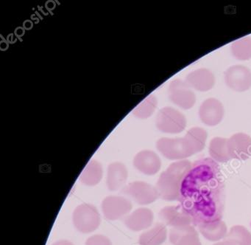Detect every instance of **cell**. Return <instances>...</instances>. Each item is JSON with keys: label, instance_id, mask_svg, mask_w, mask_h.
Returning a JSON list of instances; mask_svg holds the SVG:
<instances>
[{"label": "cell", "instance_id": "obj_1", "mask_svg": "<svg viewBox=\"0 0 251 245\" xmlns=\"http://www.w3.org/2000/svg\"><path fill=\"white\" fill-rule=\"evenodd\" d=\"M182 209L192 218L193 225L223 218L225 184L220 165L212 158L195 161L180 185L178 200Z\"/></svg>", "mask_w": 251, "mask_h": 245}, {"label": "cell", "instance_id": "obj_2", "mask_svg": "<svg viewBox=\"0 0 251 245\" xmlns=\"http://www.w3.org/2000/svg\"><path fill=\"white\" fill-rule=\"evenodd\" d=\"M192 165L187 159L177 161L161 173L155 186L161 199L166 201L178 200L182 180Z\"/></svg>", "mask_w": 251, "mask_h": 245}, {"label": "cell", "instance_id": "obj_3", "mask_svg": "<svg viewBox=\"0 0 251 245\" xmlns=\"http://www.w3.org/2000/svg\"><path fill=\"white\" fill-rule=\"evenodd\" d=\"M73 222L75 227L80 233H92L100 224V215L93 205L81 204L73 211Z\"/></svg>", "mask_w": 251, "mask_h": 245}, {"label": "cell", "instance_id": "obj_4", "mask_svg": "<svg viewBox=\"0 0 251 245\" xmlns=\"http://www.w3.org/2000/svg\"><path fill=\"white\" fill-rule=\"evenodd\" d=\"M156 148L164 157L171 160H183L195 154L185 137L180 138L163 137L157 141Z\"/></svg>", "mask_w": 251, "mask_h": 245}, {"label": "cell", "instance_id": "obj_5", "mask_svg": "<svg viewBox=\"0 0 251 245\" xmlns=\"http://www.w3.org/2000/svg\"><path fill=\"white\" fill-rule=\"evenodd\" d=\"M158 130L168 134H178L186 126V117L174 108L167 106L160 109L156 117Z\"/></svg>", "mask_w": 251, "mask_h": 245}, {"label": "cell", "instance_id": "obj_6", "mask_svg": "<svg viewBox=\"0 0 251 245\" xmlns=\"http://www.w3.org/2000/svg\"><path fill=\"white\" fill-rule=\"evenodd\" d=\"M122 193L141 205H150L159 197L156 187L142 181L132 182L126 184L122 188Z\"/></svg>", "mask_w": 251, "mask_h": 245}, {"label": "cell", "instance_id": "obj_7", "mask_svg": "<svg viewBox=\"0 0 251 245\" xmlns=\"http://www.w3.org/2000/svg\"><path fill=\"white\" fill-rule=\"evenodd\" d=\"M169 97L175 104L183 109H190L196 102V95L187 83L183 80L176 79L170 83Z\"/></svg>", "mask_w": 251, "mask_h": 245}, {"label": "cell", "instance_id": "obj_8", "mask_svg": "<svg viewBox=\"0 0 251 245\" xmlns=\"http://www.w3.org/2000/svg\"><path fill=\"white\" fill-rule=\"evenodd\" d=\"M226 85L233 91H247L251 87V71L243 65H233L225 72Z\"/></svg>", "mask_w": 251, "mask_h": 245}, {"label": "cell", "instance_id": "obj_9", "mask_svg": "<svg viewBox=\"0 0 251 245\" xmlns=\"http://www.w3.org/2000/svg\"><path fill=\"white\" fill-rule=\"evenodd\" d=\"M133 205L129 199L120 196H109L102 202V211L104 217L111 221H115L127 215Z\"/></svg>", "mask_w": 251, "mask_h": 245}, {"label": "cell", "instance_id": "obj_10", "mask_svg": "<svg viewBox=\"0 0 251 245\" xmlns=\"http://www.w3.org/2000/svg\"><path fill=\"white\" fill-rule=\"evenodd\" d=\"M224 114L223 103L214 97L204 100L200 106V118L204 124L209 126L218 125L223 121Z\"/></svg>", "mask_w": 251, "mask_h": 245}, {"label": "cell", "instance_id": "obj_11", "mask_svg": "<svg viewBox=\"0 0 251 245\" xmlns=\"http://www.w3.org/2000/svg\"><path fill=\"white\" fill-rule=\"evenodd\" d=\"M227 149L231 159L246 160L251 156V137L245 133L233 134L227 139Z\"/></svg>", "mask_w": 251, "mask_h": 245}, {"label": "cell", "instance_id": "obj_12", "mask_svg": "<svg viewBox=\"0 0 251 245\" xmlns=\"http://www.w3.org/2000/svg\"><path fill=\"white\" fill-rule=\"evenodd\" d=\"M158 215L164 224L173 228L193 224L192 218L182 209L180 205L164 207L160 211Z\"/></svg>", "mask_w": 251, "mask_h": 245}, {"label": "cell", "instance_id": "obj_13", "mask_svg": "<svg viewBox=\"0 0 251 245\" xmlns=\"http://www.w3.org/2000/svg\"><path fill=\"white\" fill-rule=\"evenodd\" d=\"M133 165L142 174L151 176L157 174L161 169V161L155 152L144 150L135 156Z\"/></svg>", "mask_w": 251, "mask_h": 245}, {"label": "cell", "instance_id": "obj_14", "mask_svg": "<svg viewBox=\"0 0 251 245\" xmlns=\"http://www.w3.org/2000/svg\"><path fill=\"white\" fill-rule=\"evenodd\" d=\"M188 85L199 92L211 90L215 84V77L208 69L201 68L189 72L185 80Z\"/></svg>", "mask_w": 251, "mask_h": 245}, {"label": "cell", "instance_id": "obj_15", "mask_svg": "<svg viewBox=\"0 0 251 245\" xmlns=\"http://www.w3.org/2000/svg\"><path fill=\"white\" fill-rule=\"evenodd\" d=\"M153 213L149 208H140L127 215L124 223L127 228L133 231H141L149 228L153 222Z\"/></svg>", "mask_w": 251, "mask_h": 245}, {"label": "cell", "instance_id": "obj_16", "mask_svg": "<svg viewBox=\"0 0 251 245\" xmlns=\"http://www.w3.org/2000/svg\"><path fill=\"white\" fill-rule=\"evenodd\" d=\"M169 237L173 245H201L198 231L192 225L173 227Z\"/></svg>", "mask_w": 251, "mask_h": 245}, {"label": "cell", "instance_id": "obj_17", "mask_svg": "<svg viewBox=\"0 0 251 245\" xmlns=\"http://www.w3.org/2000/svg\"><path fill=\"white\" fill-rule=\"evenodd\" d=\"M127 170L121 162H115L110 164L107 172L106 184L108 190L117 191L126 184L127 180Z\"/></svg>", "mask_w": 251, "mask_h": 245}, {"label": "cell", "instance_id": "obj_18", "mask_svg": "<svg viewBox=\"0 0 251 245\" xmlns=\"http://www.w3.org/2000/svg\"><path fill=\"white\" fill-rule=\"evenodd\" d=\"M167 238L165 224L157 223L152 228L139 236V245H161Z\"/></svg>", "mask_w": 251, "mask_h": 245}, {"label": "cell", "instance_id": "obj_19", "mask_svg": "<svg viewBox=\"0 0 251 245\" xmlns=\"http://www.w3.org/2000/svg\"><path fill=\"white\" fill-rule=\"evenodd\" d=\"M198 228L202 236L211 242L225 239L227 234V226L222 220L200 224Z\"/></svg>", "mask_w": 251, "mask_h": 245}, {"label": "cell", "instance_id": "obj_20", "mask_svg": "<svg viewBox=\"0 0 251 245\" xmlns=\"http://www.w3.org/2000/svg\"><path fill=\"white\" fill-rule=\"evenodd\" d=\"M102 174L101 164L97 160H91L80 174V180L85 185L95 186L101 181Z\"/></svg>", "mask_w": 251, "mask_h": 245}, {"label": "cell", "instance_id": "obj_21", "mask_svg": "<svg viewBox=\"0 0 251 245\" xmlns=\"http://www.w3.org/2000/svg\"><path fill=\"white\" fill-rule=\"evenodd\" d=\"M208 152L216 162H226L231 159L227 149V139L224 137H214L210 142Z\"/></svg>", "mask_w": 251, "mask_h": 245}, {"label": "cell", "instance_id": "obj_22", "mask_svg": "<svg viewBox=\"0 0 251 245\" xmlns=\"http://www.w3.org/2000/svg\"><path fill=\"white\" fill-rule=\"evenodd\" d=\"M195 153L201 152L205 148L208 134L204 128L193 127L185 135Z\"/></svg>", "mask_w": 251, "mask_h": 245}, {"label": "cell", "instance_id": "obj_23", "mask_svg": "<svg viewBox=\"0 0 251 245\" xmlns=\"http://www.w3.org/2000/svg\"><path fill=\"white\" fill-rule=\"evenodd\" d=\"M230 50L233 57L238 60H249L251 59V37H243L233 41Z\"/></svg>", "mask_w": 251, "mask_h": 245}, {"label": "cell", "instance_id": "obj_24", "mask_svg": "<svg viewBox=\"0 0 251 245\" xmlns=\"http://www.w3.org/2000/svg\"><path fill=\"white\" fill-rule=\"evenodd\" d=\"M225 239L236 245H251V233L242 225L232 227Z\"/></svg>", "mask_w": 251, "mask_h": 245}, {"label": "cell", "instance_id": "obj_25", "mask_svg": "<svg viewBox=\"0 0 251 245\" xmlns=\"http://www.w3.org/2000/svg\"><path fill=\"white\" fill-rule=\"evenodd\" d=\"M156 106L157 99L155 96L150 95L133 109V113L137 118L145 119L152 115Z\"/></svg>", "mask_w": 251, "mask_h": 245}, {"label": "cell", "instance_id": "obj_26", "mask_svg": "<svg viewBox=\"0 0 251 245\" xmlns=\"http://www.w3.org/2000/svg\"><path fill=\"white\" fill-rule=\"evenodd\" d=\"M85 245H112L111 241L103 235H94L86 241Z\"/></svg>", "mask_w": 251, "mask_h": 245}, {"label": "cell", "instance_id": "obj_27", "mask_svg": "<svg viewBox=\"0 0 251 245\" xmlns=\"http://www.w3.org/2000/svg\"><path fill=\"white\" fill-rule=\"evenodd\" d=\"M52 245H73V242H70L68 240H64V239H62V240L57 241L55 243L52 244Z\"/></svg>", "mask_w": 251, "mask_h": 245}, {"label": "cell", "instance_id": "obj_28", "mask_svg": "<svg viewBox=\"0 0 251 245\" xmlns=\"http://www.w3.org/2000/svg\"><path fill=\"white\" fill-rule=\"evenodd\" d=\"M213 245H236L233 242H230V241L225 240L223 242H218V243L214 244Z\"/></svg>", "mask_w": 251, "mask_h": 245}]
</instances>
